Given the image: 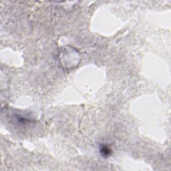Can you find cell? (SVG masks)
<instances>
[{
  "mask_svg": "<svg viewBox=\"0 0 171 171\" xmlns=\"http://www.w3.org/2000/svg\"><path fill=\"white\" fill-rule=\"evenodd\" d=\"M100 152L101 156L107 157L110 154L111 151H110V149L107 147V146L102 145V146H101L100 149Z\"/></svg>",
  "mask_w": 171,
  "mask_h": 171,
  "instance_id": "cell-1",
  "label": "cell"
}]
</instances>
